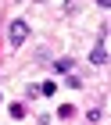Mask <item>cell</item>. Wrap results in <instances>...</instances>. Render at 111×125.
<instances>
[{
	"instance_id": "3",
	"label": "cell",
	"mask_w": 111,
	"mask_h": 125,
	"mask_svg": "<svg viewBox=\"0 0 111 125\" xmlns=\"http://www.w3.org/2000/svg\"><path fill=\"white\" fill-rule=\"evenodd\" d=\"M72 68H75V61H72V57H61V61L54 64V72H57V75H68Z\"/></svg>"
},
{
	"instance_id": "5",
	"label": "cell",
	"mask_w": 111,
	"mask_h": 125,
	"mask_svg": "<svg viewBox=\"0 0 111 125\" xmlns=\"http://www.w3.org/2000/svg\"><path fill=\"white\" fill-rule=\"evenodd\" d=\"M57 115H61V118H72L75 107H72V104H61V107H57Z\"/></svg>"
},
{
	"instance_id": "2",
	"label": "cell",
	"mask_w": 111,
	"mask_h": 125,
	"mask_svg": "<svg viewBox=\"0 0 111 125\" xmlns=\"http://www.w3.org/2000/svg\"><path fill=\"white\" fill-rule=\"evenodd\" d=\"M90 64H97V68L108 64V39H97V47L90 50Z\"/></svg>"
},
{
	"instance_id": "4",
	"label": "cell",
	"mask_w": 111,
	"mask_h": 125,
	"mask_svg": "<svg viewBox=\"0 0 111 125\" xmlns=\"http://www.w3.org/2000/svg\"><path fill=\"white\" fill-rule=\"evenodd\" d=\"M79 7H83V0H65V14H75Z\"/></svg>"
},
{
	"instance_id": "1",
	"label": "cell",
	"mask_w": 111,
	"mask_h": 125,
	"mask_svg": "<svg viewBox=\"0 0 111 125\" xmlns=\"http://www.w3.org/2000/svg\"><path fill=\"white\" fill-rule=\"evenodd\" d=\"M7 39H11V47H22L29 39V21H22V18H14L7 25Z\"/></svg>"
},
{
	"instance_id": "6",
	"label": "cell",
	"mask_w": 111,
	"mask_h": 125,
	"mask_svg": "<svg viewBox=\"0 0 111 125\" xmlns=\"http://www.w3.org/2000/svg\"><path fill=\"white\" fill-rule=\"evenodd\" d=\"M86 118H90V122L97 125V122H100V107H90V111H86Z\"/></svg>"
},
{
	"instance_id": "7",
	"label": "cell",
	"mask_w": 111,
	"mask_h": 125,
	"mask_svg": "<svg viewBox=\"0 0 111 125\" xmlns=\"http://www.w3.org/2000/svg\"><path fill=\"white\" fill-rule=\"evenodd\" d=\"M97 4H100V7H108V4H111V0H97Z\"/></svg>"
},
{
	"instance_id": "8",
	"label": "cell",
	"mask_w": 111,
	"mask_h": 125,
	"mask_svg": "<svg viewBox=\"0 0 111 125\" xmlns=\"http://www.w3.org/2000/svg\"><path fill=\"white\" fill-rule=\"evenodd\" d=\"M36 4H43V0H36Z\"/></svg>"
}]
</instances>
